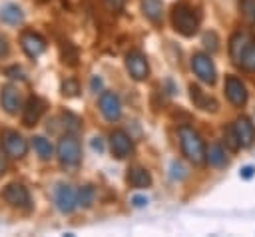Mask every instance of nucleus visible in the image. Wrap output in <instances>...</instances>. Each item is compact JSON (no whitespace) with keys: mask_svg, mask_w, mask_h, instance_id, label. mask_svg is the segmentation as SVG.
<instances>
[{"mask_svg":"<svg viewBox=\"0 0 255 237\" xmlns=\"http://www.w3.org/2000/svg\"><path fill=\"white\" fill-rule=\"evenodd\" d=\"M92 90H94V92L102 90V78H98V76H94V78H92Z\"/></svg>","mask_w":255,"mask_h":237,"instance_id":"obj_37","label":"nucleus"},{"mask_svg":"<svg viewBox=\"0 0 255 237\" xmlns=\"http://www.w3.org/2000/svg\"><path fill=\"white\" fill-rule=\"evenodd\" d=\"M199 12L187 4V2H177L171 6V26L177 34L185 36V38H191L197 34L199 30Z\"/></svg>","mask_w":255,"mask_h":237,"instance_id":"obj_2","label":"nucleus"},{"mask_svg":"<svg viewBox=\"0 0 255 237\" xmlns=\"http://www.w3.org/2000/svg\"><path fill=\"white\" fill-rule=\"evenodd\" d=\"M189 98H191L193 106L199 108V110H203V112H211V114H215V112L219 110L217 100L211 98V96H207L197 84H189Z\"/></svg>","mask_w":255,"mask_h":237,"instance_id":"obj_14","label":"nucleus"},{"mask_svg":"<svg viewBox=\"0 0 255 237\" xmlns=\"http://www.w3.org/2000/svg\"><path fill=\"white\" fill-rule=\"evenodd\" d=\"M6 74L10 76V78H20V80H24V72L18 68V66H12V68H6Z\"/></svg>","mask_w":255,"mask_h":237,"instance_id":"obj_33","label":"nucleus"},{"mask_svg":"<svg viewBox=\"0 0 255 237\" xmlns=\"http://www.w3.org/2000/svg\"><path fill=\"white\" fill-rule=\"evenodd\" d=\"M32 145H34L36 153L40 155V159H50V157L54 155V147H52V143H50L46 137H42V135L32 137Z\"/></svg>","mask_w":255,"mask_h":237,"instance_id":"obj_23","label":"nucleus"},{"mask_svg":"<svg viewBox=\"0 0 255 237\" xmlns=\"http://www.w3.org/2000/svg\"><path fill=\"white\" fill-rule=\"evenodd\" d=\"M239 8H241L243 18L251 26H255V0H239Z\"/></svg>","mask_w":255,"mask_h":237,"instance_id":"obj_27","label":"nucleus"},{"mask_svg":"<svg viewBox=\"0 0 255 237\" xmlns=\"http://www.w3.org/2000/svg\"><path fill=\"white\" fill-rule=\"evenodd\" d=\"M229 58L243 72H255V38L249 32L237 30L229 38Z\"/></svg>","mask_w":255,"mask_h":237,"instance_id":"obj_1","label":"nucleus"},{"mask_svg":"<svg viewBox=\"0 0 255 237\" xmlns=\"http://www.w3.org/2000/svg\"><path fill=\"white\" fill-rule=\"evenodd\" d=\"M62 121H64V127L70 131V133H76L82 129V119L78 116H74L72 112H64L62 114Z\"/></svg>","mask_w":255,"mask_h":237,"instance_id":"obj_26","label":"nucleus"},{"mask_svg":"<svg viewBox=\"0 0 255 237\" xmlns=\"http://www.w3.org/2000/svg\"><path fill=\"white\" fill-rule=\"evenodd\" d=\"M58 48H60V58H62V62H64L66 66H76V64H78L80 52H78V48H76L72 42L62 40Z\"/></svg>","mask_w":255,"mask_h":237,"instance_id":"obj_22","label":"nucleus"},{"mask_svg":"<svg viewBox=\"0 0 255 237\" xmlns=\"http://www.w3.org/2000/svg\"><path fill=\"white\" fill-rule=\"evenodd\" d=\"M6 171V155L0 151V175Z\"/></svg>","mask_w":255,"mask_h":237,"instance_id":"obj_38","label":"nucleus"},{"mask_svg":"<svg viewBox=\"0 0 255 237\" xmlns=\"http://www.w3.org/2000/svg\"><path fill=\"white\" fill-rule=\"evenodd\" d=\"M10 54V44H8V38L0 34V58H6Z\"/></svg>","mask_w":255,"mask_h":237,"instance_id":"obj_32","label":"nucleus"},{"mask_svg":"<svg viewBox=\"0 0 255 237\" xmlns=\"http://www.w3.org/2000/svg\"><path fill=\"white\" fill-rule=\"evenodd\" d=\"M203 46L209 50V52H217L219 50V38L215 32H205L203 34Z\"/></svg>","mask_w":255,"mask_h":237,"instance_id":"obj_29","label":"nucleus"},{"mask_svg":"<svg viewBox=\"0 0 255 237\" xmlns=\"http://www.w3.org/2000/svg\"><path fill=\"white\" fill-rule=\"evenodd\" d=\"M191 70L193 74L203 82V84H209L213 86L215 80H217V72H215V66L211 62V58L203 52H195L191 56Z\"/></svg>","mask_w":255,"mask_h":237,"instance_id":"obj_5","label":"nucleus"},{"mask_svg":"<svg viewBox=\"0 0 255 237\" xmlns=\"http://www.w3.org/2000/svg\"><path fill=\"white\" fill-rule=\"evenodd\" d=\"M0 20L4 24H10V26H18L22 20H24V12L18 4H4L0 8Z\"/></svg>","mask_w":255,"mask_h":237,"instance_id":"obj_20","label":"nucleus"},{"mask_svg":"<svg viewBox=\"0 0 255 237\" xmlns=\"http://www.w3.org/2000/svg\"><path fill=\"white\" fill-rule=\"evenodd\" d=\"M177 133H179V145H181L183 155L193 165H203L207 161V155H205V149L207 147H205L201 135L191 125H179Z\"/></svg>","mask_w":255,"mask_h":237,"instance_id":"obj_3","label":"nucleus"},{"mask_svg":"<svg viewBox=\"0 0 255 237\" xmlns=\"http://www.w3.org/2000/svg\"><path fill=\"white\" fill-rule=\"evenodd\" d=\"M0 104H2L6 114H10V116L18 114V110H20V92L14 86H4L0 90Z\"/></svg>","mask_w":255,"mask_h":237,"instance_id":"obj_17","label":"nucleus"},{"mask_svg":"<svg viewBox=\"0 0 255 237\" xmlns=\"http://www.w3.org/2000/svg\"><path fill=\"white\" fill-rule=\"evenodd\" d=\"M20 46L28 58H38L46 50V40L34 30H24L20 34Z\"/></svg>","mask_w":255,"mask_h":237,"instance_id":"obj_8","label":"nucleus"},{"mask_svg":"<svg viewBox=\"0 0 255 237\" xmlns=\"http://www.w3.org/2000/svg\"><path fill=\"white\" fill-rule=\"evenodd\" d=\"M131 203H133V207H143V205H147V197H143V195H133V197H131Z\"/></svg>","mask_w":255,"mask_h":237,"instance_id":"obj_35","label":"nucleus"},{"mask_svg":"<svg viewBox=\"0 0 255 237\" xmlns=\"http://www.w3.org/2000/svg\"><path fill=\"white\" fill-rule=\"evenodd\" d=\"M141 12L155 26H159L161 20H163V4H161V0H141Z\"/></svg>","mask_w":255,"mask_h":237,"instance_id":"obj_19","label":"nucleus"},{"mask_svg":"<svg viewBox=\"0 0 255 237\" xmlns=\"http://www.w3.org/2000/svg\"><path fill=\"white\" fill-rule=\"evenodd\" d=\"M2 147L14 159H22L28 153V141L14 129H4L2 131Z\"/></svg>","mask_w":255,"mask_h":237,"instance_id":"obj_7","label":"nucleus"},{"mask_svg":"<svg viewBox=\"0 0 255 237\" xmlns=\"http://www.w3.org/2000/svg\"><path fill=\"white\" fill-rule=\"evenodd\" d=\"M171 177L177 179V181H181V179L187 177V169L183 167L181 161H173V163H171Z\"/></svg>","mask_w":255,"mask_h":237,"instance_id":"obj_30","label":"nucleus"},{"mask_svg":"<svg viewBox=\"0 0 255 237\" xmlns=\"http://www.w3.org/2000/svg\"><path fill=\"white\" fill-rule=\"evenodd\" d=\"M239 175H241L243 179H251V177L255 175V167H253V165H245V167L239 171Z\"/></svg>","mask_w":255,"mask_h":237,"instance_id":"obj_34","label":"nucleus"},{"mask_svg":"<svg viewBox=\"0 0 255 237\" xmlns=\"http://www.w3.org/2000/svg\"><path fill=\"white\" fill-rule=\"evenodd\" d=\"M44 108H46V104L38 96H30L24 106V112H22V123L26 127H32L34 123H38L40 116L44 114Z\"/></svg>","mask_w":255,"mask_h":237,"instance_id":"obj_15","label":"nucleus"},{"mask_svg":"<svg viewBox=\"0 0 255 237\" xmlns=\"http://www.w3.org/2000/svg\"><path fill=\"white\" fill-rule=\"evenodd\" d=\"M110 147H112L114 157L124 159L133 151V141L124 129H114L112 135H110Z\"/></svg>","mask_w":255,"mask_h":237,"instance_id":"obj_12","label":"nucleus"},{"mask_svg":"<svg viewBox=\"0 0 255 237\" xmlns=\"http://www.w3.org/2000/svg\"><path fill=\"white\" fill-rule=\"evenodd\" d=\"M225 96L235 108H243L247 104V88L237 76L225 78Z\"/></svg>","mask_w":255,"mask_h":237,"instance_id":"obj_11","label":"nucleus"},{"mask_svg":"<svg viewBox=\"0 0 255 237\" xmlns=\"http://www.w3.org/2000/svg\"><path fill=\"white\" fill-rule=\"evenodd\" d=\"M126 70H128V74H129L135 82H143V80H147V76H149V64H147V58H145L139 50H131V52H128V56H126Z\"/></svg>","mask_w":255,"mask_h":237,"instance_id":"obj_6","label":"nucleus"},{"mask_svg":"<svg viewBox=\"0 0 255 237\" xmlns=\"http://www.w3.org/2000/svg\"><path fill=\"white\" fill-rule=\"evenodd\" d=\"M104 4L108 6V10L112 12H122L126 6V0H104Z\"/></svg>","mask_w":255,"mask_h":237,"instance_id":"obj_31","label":"nucleus"},{"mask_svg":"<svg viewBox=\"0 0 255 237\" xmlns=\"http://www.w3.org/2000/svg\"><path fill=\"white\" fill-rule=\"evenodd\" d=\"M54 201L62 213H72L78 207V191L70 185H58L54 193Z\"/></svg>","mask_w":255,"mask_h":237,"instance_id":"obj_13","label":"nucleus"},{"mask_svg":"<svg viewBox=\"0 0 255 237\" xmlns=\"http://www.w3.org/2000/svg\"><path fill=\"white\" fill-rule=\"evenodd\" d=\"M58 159L62 165L66 167H76L82 159V149H80V141L70 133V135H64L60 141H58Z\"/></svg>","mask_w":255,"mask_h":237,"instance_id":"obj_4","label":"nucleus"},{"mask_svg":"<svg viewBox=\"0 0 255 237\" xmlns=\"http://www.w3.org/2000/svg\"><path fill=\"white\" fill-rule=\"evenodd\" d=\"M94 199H96V187L94 185H84L78 189V205L88 209L94 205Z\"/></svg>","mask_w":255,"mask_h":237,"instance_id":"obj_24","label":"nucleus"},{"mask_svg":"<svg viewBox=\"0 0 255 237\" xmlns=\"http://www.w3.org/2000/svg\"><path fill=\"white\" fill-rule=\"evenodd\" d=\"M100 112L108 121H118L122 116V102L116 92H102L100 94Z\"/></svg>","mask_w":255,"mask_h":237,"instance_id":"obj_9","label":"nucleus"},{"mask_svg":"<svg viewBox=\"0 0 255 237\" xmlns=\"http://www.w3.org/2000/svg\"><path fill=\"white\" fill-rule=\"evenodd\" d=\"M235 131H237V137L241 141V147H251L253 141H255V125L251 123V119L247 116H239L233 123Z\"/></svg>","mask_w":255,"mask_h":237,"instance_id":"obj_16","label":"nucleus"},{"mask_svg":"<svg viewBox=\"0 0 255 237\" xmlns=\"http://www.w3.org/2000/svg\"><path fill=\"white\" fill-rule=\"evenodd\" d=\"M2 195L8 205L18 207V209H30V193L22 183H8Z\"/></svg>","mask_w":255,"mask_h":237,"instance_id":"obj_10","label":"nucleus"},{"mask_svg":"<svg viewBox=\"0 0 255 237\" xmlns=\"http://www.w3.org/2000/svg\"><path fill=\"white\" fill-rule=\"evenodd\" d=\"M92 147H94L96 151H104V141H102V137H94V139H92Z\"/></svg>","mask_w":255,"mask_h":237,"instance_id":"obj_36","label":"nucleus"},{"mask_svg":"<svg viewBox=\"0 0 255 237\" xmlns=\"http://www.w3.org/2000/svg\"><path fill=\"white\" fill-rule=\"evenodd\" d=\"M205 155H207V163L211 167H225L227 165V157H225V151L219 143H209V147L205 149Z\"/></svg>","mask_w":255,"mask_h":237,"instance_id":"obj_21","label":"nucleus"},{"mask_svg":"<svg viewBox=\"0 0 255 237\" xmlns=\"http://www.w3.org/2000/svg\"><path fill=\"white\" fill-rule=\"evenodd\" d=\"M62 94H64L66 98H76V96L80 94V84H78V80H76V78H66V80L62 82Z\"/></svg>","mask_w":255,"mask_h":237,"instance_id":"obj_28","label":"nucleus"},{"mask_svg":"<svg viewBox=\"0 0 255 237\" xmlns=\"http://www.w3.org/2000/svg\"><path fill=\"white\" fill-rule=\"evenodd\" d=\"M126 179H128V183H129L131 187H135V189H145V187L151 185V175H149V171H147L145 167H139V165L129 167Z\"/></svg>","mask_w":255,"mask_h":237,"instance_id":"obj_18","label":"nucleus"},{"mask_svg":"<svg viewBox=\"0 0 255 237\" xmlns=\"http://www.w3.org/2000/svg\"><path fill=\"white\" fill-rule=\"evenodd\" d=\"M223 139H225V145H227V149H231V151H237V149L241 147V141H239V137H237V131H235V127H233V125H227V127H223Z\"/></svg>","mask_w":255,"mask_h":237,"instance_id":"obj_25","label":"nucleus"}]
</instances>
